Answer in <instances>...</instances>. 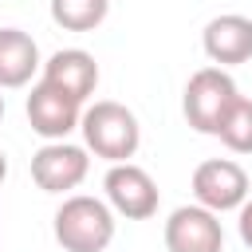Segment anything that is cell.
<instances>
[{
  "label": "cell",
  "instance_id": "14",
  "mask_svg": "<svg viewBox=\"0 0 252 252\" xmlns=\"http://www.w3.org/2000/svg\"><path fill=\"white\" fill-rule=\"evenodd\" d=\"M236 232H240V240H244V248L252 252V197L236 209Z\"/></svg>",
  "mask_w": 252,
  "mask_h": 252
},
{
  "label": "cell",
  "instance_id": "16",
  "mask_svg": "<svg viewBox=\"0 0 252 252\" xmlns=\"http://www.w3.org/2000/svg\"><path fill=\"white\" fill-rule=\"evenodd\" d=\"M0 122H4V94H0Z\"/></svg>",
  "mask_w": 252,
  "mask_h": 252
},
{
  "label": "cell",
  "instance_id": "12",
  "mask_svg": "<svg viewBox=\"0 0 252 252\" xmlns=\"http://www.w3.org/2000/svg\"><path fill=\"white\" fill-rule=\"evenodd\" d=\"M110 12V0H51V20L63 32H94Z\"/></svg>",
  "mask_w": 252,
  "mask_h": 252
},
{
  "label": "cell",
  "instance_id": "15",
  "mask_svg": "<svg viewBox=\"0 0 252 252\" xmlns=\"http://www.w3.org/2000/svg\"><path fill=\"white\" fill-rule=\"evenodd\" d=\"M4 177H8V154L0 150V185H4Z\"/></svg>",
  "mask_w": 252,
  "mask_h": 252
},
{
  "label": "cell",
  "instance_id": "4",
  "mask_svg": "<svg viewBox=\"0 0 252 252\" xmlns=\"http://www.w3.org/2000/svg\"><path fill=\"white\" fill-rule=\"evenodd\" d=\"M87 169H91L87 146H75L67 138L43 142L32 154V181L43 193H71V189H79L87 181Z\"/></svg>",
  "mask_w": 252,
  "mask_h": 252
},
{
  "label": "cell",
  "instance_id": "13",
  "mask_svg": "<svg viewBox=\"0 0 252 252\" xmlns=\"http://www.w3.org/2000/svg\"><path fill=\"white\" fill-rule=\"evenodd\" d=\"M217 138L232 150V154H252V98H236L228 106V114L217 126Z\"/></svg>",
  "mask_w": 252,
  "mask_h": 252
},
{
  "label": "cell",
  "instance_id": "5",
  "mask_svg": "<svg viewBox=\"0 0 252 252\" xmlns=\"http://www.w3.org/2000/svg\"><path fill=\"white\" fill-rule=\"evenodd\" d=\"M193 197L197 205L213 209L217 217L220 213H232L248 201V173L240 161L232 158H209L193 169Z\"/></svg>",
  "mask_w": 252,
  "mask_h": 252
},
{
  "label": "cell",
  "instance_id": "11",
  "mask_svg": "<svg viewBox=\"0 0 252 252\" xmlns=\"http://www.w3.org/2000/svg\"><path fill=\"white\" fill-rule=\"evenodd\" d=\"M39 67V43L20 28H0V91L28 87Z\"/></svg>",
  "mask_w": 252,
  "mask_h": 252
},
{
  "label": "cell",
  "instance_id": "8",
  "mask_svg": "<svg viewBox=\"0 0 252 252\" xmlns=\"http://www.w3.org/2000/svg\"><path fill=\"white\" fill-rule=\"evenodd\" d=\"M165 252H224V228L205 205H177L165 217Z\"/></svg>",
  "mask_w": 252,
  "mask_h": 252
},
{
  "label": "cell",
  "instance_id": "2",
  "mask_svg": "<svg viewBox=\"0 0 252 252\" xmlns=\"http://www.w3.org/2000/svg\"><path fill=\"white\" fill-rule=\"evenodd\" d=\"M51 232L63 252H106L114 240V209L102 197L71 193L55 209Z\"/></svg>",
  "mask_w": 252,
  "mask_h": 252
},
{
  "label": "cell",
  "instance_id": "10",
  "mask_svg": "<svg viewBox=\"0 0 252 252\" xmlns=\"http://www.w3.org/2000/svg\"><path fill=\"white\" fill-rule=\"evenodd\" d=\"M43 79L55 83L59 91H67L71 98L87 102V98L94 94V87H98V63H94V55L83 51V47H63V51H55V55L43 63Z\"/></svg>",
  "mask_w": 252,
  "mask_h": 252
},
{
  "label": "cell",
  "instance_id": "6",
  "mask_svg": "<svg viewBox=\"0 0 252 252\" xmlns=\"http://www.w3.org/2000/svg\"><path fill=\"white\" fill-rule=\"evenodd\" d=\"M102 189L106 205L126 220H150L158 213V181L134 161H114L102 177Z\"/></svg>",
  "mask_w": 252,
  "mask_h": 252
},
{
  "label": "cell",
  "instance_id": "9",
  "mask_svg": "<svg viewBox=\"0 0 252 252\" xmlns=\"http://www.w3.org/2000/svg\"><path fill=\"white\" fill-rule=\"evenodd\" d=\"M201 47L217 67L248 63L252 59V16H240V12L213 16L201 32Z\"/></svg>",
  "mask_w": 252,
  "mask_h": 252
},
{
  "label": "cell",
  "instance_id": "3",
  "mask_svg": "<svg viewBox=\"0 0 252 252\" xmlns=\"http://www.w3.org/2000/svg\"><path fill=\"white\" fill-rule=\"evenodd\" d=\"M236 98H240V87L224 67H201L185 83L181 110H185V122L197 134H213L217 138V126H220V118L228 114V106Z\"/></svg>",
  "mask_w": 252,
  "mask_h": 252
},
{
  "label": "cell",
  "instance_id": "7",
  "mask_svg": "<svg viewBox=\"0 0 252 252\" xmlns=\"http://www.w3.org/2000/svg\"><path fill=\"white\" fill-rule=\"evenodd\" d=\"M24 110H28L32 130H35L43 142H59V138H67L71 130H79V118H83V102L71 98L67 91H59V87L47 83V79H39V83L32 87Z\"/></svg>",
  "mask_w": 252,
  "mask_h": 252
},
{
  "label": "cell",
  "instance_id": "1",
  "mask_svg": "<svg viewBox=\"0 0 252 252\" xmlns=\"http://www.w3.org/2000/svg\"><path fill=\"white\" fill-rule=\"evenodd\" d=\"M79 130H83V142L94 158L102 161H130L142 146V126H138V114L114 98H98L91 106H83V118H79Z\"/></svg>",
  "mask_w": 252,
  "mask_h": 252
}]
</instances>
